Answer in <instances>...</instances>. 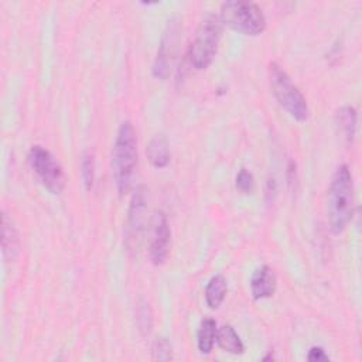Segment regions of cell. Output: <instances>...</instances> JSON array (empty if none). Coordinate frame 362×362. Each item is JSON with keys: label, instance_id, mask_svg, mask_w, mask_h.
<instances>
[{"label": "cell", "instance_id": "5b68a950", "mask_svg": "<svg viewBox=\"0 0 362 362\" xmlns=\"http://www.w3.org/2000/svg\"><path fill=\"white\" fill-rule=\"evenodd\" d=\"M269 81L272 92L280 106L296 120L304 122L308 117V105L301 90L293 83L288 74L276 62L269 65Z\"/></svg>", "mask_w": 362, "mask_h": 362}, {"label": "cell", "instance_id": "ac0fdd59", "mask_svg": "<svg viewBox=\"0 0 362 362\" xmlns=\"http://www.w3.org/2000/svg\"><path fill=\"white\" fill-rule=\"evenodd\" d=\"M136 320H137V325H139L140 332L143 335L150 334L151 327H153V314H151L148 303L144 298H140L139 303H137V317H136Z\"/></svg>", "mask_w": 362, "mask_h": 362}, {"label": "cell", "instance_id": "ffe728a7", "mask_svg": "<svg viewBox=\"0 0 362 362\" xmlns=\"http://www.w3.org/2000/svg\"><path fill=\"white\" fill-rule=\"evenodd\" d=\"M236 188L243 194H252L255 189V178L253 174L246 170L240 168L236 175Z\"/></svg>", "mask_w": 362, "mask_h": 362}, {"label": "cell", "instance_id": "30bf717a", "mask_svg": "<svg viewBox=\"0 0 362 362\" xmlns=\"http://www.w3.org/2000/svg\"><path fill=\"white\" fill-rule=\"evenodd\" d=\"M276 274L274 272L263 264L259 269H256L250 277V293L255 300H263L269 298L276 291Z\"/></svg>", "mask_w": 362, "mask_h": 362}, {"label": "cell", "instance_id": "ba28073f", "mask_svg": "<svg viewBox=\"0 0 362 362\" xmlns=\"http://www.w3.org/2000/svg\"><path fill=\"white\" fill-rule=\"evenodd\" d=\"M170 238L171 230L167 221V216L163 211H157L151 221V238L148 255L154 266H160L165 262L170 250Z\"/></svg>", "mask_w": 362, "mask_h": 362}, {"label": "cell", "instance_id": "5bb4252c", "mask_svg": "<svg viewBox=\"0 0 362 362\" xmlns=\"http://www.w3.org/2000/svg\"><path fill=\"white\" fill-rule=\"evenodd\" d=\"M228 293V281L225 276L215 274L209 279L206 287H205V301L206 305L212 310L219 308V305L223 303Z\"/></svg>", "mask_w": 362, "mask_h": 362}, {"label": "cell", "instance_id": "7c38bea8", "mask_svg": "<svg viewBox=\"0 0 362 362\" xmlns=\"http://www.w3.org/2000/svg\"><path fill=\"white\" fill-rule=\"evenodd\" d=\"M146 154L153 167H156V168L167 167L170 163V157H171L167 139L163 134L153 136L147 144Z\"/></svg>", "mask_w": 362, "mask_h": 362}, {"label": "cell", "instance_id": "3957f363", "mask_svg": "<svg viewBox=\"0 0 362 362\" xmlns=\"http://www.w3.org/2000/svg\"><path fill=\"white\" fill-rule=\"evenodd\" d=\"M219 20L226 25L245 35H259L266 28V17L260 7L252 1L230 0L221 6Z\"/></svg>", "mask_w": 362, "mask_h": 362}, {"label": "cell", "instance_id": "9c48e42d", "mask_svg": "<svg viewBox=\"0 0 362 362\" xmlns=\"http://www.w3.org/2000/svg\"><path fill=\"white\" fill-rule=\"evenodd\" d=\"M144 221H146V195L143 188H139L132 198L129 215H127V226H126V235H127L126 240L132 249L134 246L137 247L139 245V239L144 229Z\"/></svg>", "mask_w": 362, "mask_h": 362}, {"label": "cell", "instance_id": "7a4b0ae2", "mask_svg": "<svg viewBox=\"0 0 362 362\" xmlns=\"http://www.w3.org/2000/svg\"><path fill=\"white\" fill-rule=\"evenodd\" d=\"M136 164L137 137L133 124L126 120L117 129L112 150V174L119 195H124L129 191Z\"/></svg>", "mask_w": 362, "mask_h": 362}, {"label": "cell", "instance_id": "277c9868", "mask_svg": "<svg viewBox=\"0 0 362 362\" xmlns=\"http://www.w3.org/2000/svg\"><path fill=\"white\" fill-rule=\"evenodd\" d=\"M221 37L222 23L219 17L215 14H208L206 17H204L195 31L194 40L188 51L189 62L195 69L201 71L212 64L218 52Z\"/></svg>", "mask_w": 362, "mask_h": 362}, {"label": "cell", "instance_id": "d6986e66", "mask_svg": "<svg viewBox=\"0 0 362 362\" xmlns=\"http://www.w3.org/2000/svg\"><path fill=\"white\" fill-rule=\"evenodd\" d=\"M173 356V346L165 337H158L153 342L151 346V359L153 361H171Z\"/></svg>", "mask_w": 362, "mask_h": 362}, {"label": "cell", "instance_id": "52a82bcc", "mask_svg": "<svg viewBox=\"0 0 362 362\" xmlns=\"http://www.w3.org/2000/svg\"><path fill=\"white\" fill-rule=\"evenodd\" d=\"M178 37H180V23L177 18H171L167 23V27L163 33L160 47L157 49V55L153 64V75L161 81L167 79L170 74L171 62L177 51Z\"/></svg>", "mask_w": 362, "mask_h": 362}, {"label": "cell", "instance_id": "8992f818", "mask_svg": "<svg viewBox=\"0 0 362 362\" xmlns=\"http://www.w3.org/2000/svg\"><path fill=\"white\" fill-rule=\"evenodd\" d=\"M28 164L38 181L51 194H61L65 188V173L57 158L42 146H33L28 150Z\"/></svg>", "mask_w": 362, "mask_h": 362}, {"label": "cell", "instance_id": "9a60e30c", "mask_svg": "<svg viewBox=\"0 0 362 362\" xmlns=\"http://www.w3.org/2000/svg\"><path fill=\"white\" fill-rule=\"evenodd\" d=\"M216 322L212 318H204L199 324L198 332H197V346L198 351L204 355L211 354L214 345H215V338H216Z\"/></svg>", "mask_w": 362, "mask_h": 362}, {"label": "cell", "instance_id": "8fae6325", "mask_svg": "<svg viewBox=\"0 0 362 362\" xmlns=\"http://www.w3.org/2000/svg\"><path fill=\"white\" fill-rule=\"evenodd\" d=\"M1 252L6 262H14L20 253V238L17 228L4 211L1 215Z\"/></svg>", "mask_w": 362, "mask_h": 362}, {"label": "cell", "instance_id": "6da1fadb", "mask_svg": "<svg viewBox=\"0 0 362 362\" xmlns=\"http://www.w3.org/2000/svg\"><path fill=\"white\" fill-rule=\"evenodd\" d=\"M354 212V182L346 164H341L332 174L327 194L328 225L334 235L345 230Z\"/></svg>", "mask_w": 362, "mask_h": 362}, {"label": "cell", "instance_id": "4fadbf2b", "mask_svg": "<svg viewBox=\"0 0 362 362\" xmlns=\"http://www.w3.org/2000/svg\"><path fill=\"white\" fill-rule=\"evenodd\" d=\"M215 342L218 344V346L222 351H225L228 354L242 355L245 352V345H243L240 337L238 335L235 328L229 324H225L216 329Z\"/></svg>", "mask_w": 362, "mask_h": 362}, {"label": "cell", "instance_id": "2e32d148", "mask_svg": "<svg viewBox=\"0 0 362 362\" xmlns=\"http://www.w3.org/2000/svg\"><path fill=\"white\" fill-rule=\"evenodd\" d=\"M337 124L346 143H352L356 129V110L352 106H344L337 112Z\"/></svg>", "mask_w": 362, "mask_h": 362}, {"label": "cell", "instance_id": "44dd1931", "mask_svg": "<svg viewBox=\"0 0 362 362\" xmlns=\"http://www.w3.org/2000/svg\"><path fill=\"white\" fill-rule=\"evenodd\" d=\"M307 361L310 362H328L329 356L321 346H311L307 354Z\"/></svg>", "mask_w": 362, "mask_h": 362}, {"label": "cell", "instance_id": "e0dca14e", "mask_svg": "<svg viewBox=\"0 0 362 362\" xmlns=\"http://www.w3.org/2000/svg\"><path fill=\"white\" fill-rule=\"evenodd\" d=\"M81 178L85 185V188L89 191L93 187L95 181V158L93 154L89 151H85L81 158Z\"/></svg>", "mask_w": 362, "mask_h": 362}]
</instances>
